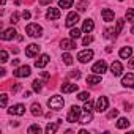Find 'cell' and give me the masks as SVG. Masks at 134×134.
Returning <instances> with one entry per match:
<instances>
[{"mask_svg": "<svg viewBox=\"0 0 134 134\" xmlns=\"http://www.w3.org/2000/svg\"><path fill=\"white\" fill-rule=\"evenodd\" d=\"M25 33H27L29 36H32V38H36V36H41V35H43V29H41V25H38V24H29V25L25 27Z\"/></svg>", "mask_w": 134, "mask_h": 134, "instance_id": "obj_1", "label": "cell"}, {"mask_svg": "<svg viewBox=\"0 0 134 134\" xmlns=\"http://www.w3.org/2000/svg\"><path fill=\"white\" fill-rule=\"evenodd\" d=\"M63 104H65V101H63V98L58 96V95L52 96V98L47 101V106H49L51 109H54V110H60V109H63Z\"/></svg>", "mask_w": 134, "mask_h": 134, "instance_id": "obj_2", "label": "cell"}, {"mask_svg": "<svg viewBox=\"0 0 134 134\" xmlns=\"http://www.w3.org/2000/svg\"><path fill=\"white\" fill-rule=\"evenodd\" d=\"M81 118V109L77 106H73L68 112V115H66V120H68L70 123H76L77 120Z\"/></svg>", "mask_w": 134, "mask_h": 134, "instance_id": "obj_3", "label": "cell"}, {"mask_svg": "<svg viewBox=\"0 0 134 134\" xmlns=\"http://www.w3.org/2000/svg\"><path fill=\"white\" fill-rule=\"evenodd\" d=\"M106 70H107V63H106L104 60H99V62H96V63L92 66V71H93L95 74H103V73H106Z\"/></svg>", "mask_w": 134, "mask_h": 134, "instance_id": "obj_4", "label": "cell"}, {"mask_svg": "<svg viewBox=\"0 0 134 134\" xmlns=\"http://www.w3.org/2000/svg\"><path fill=\"white\" fill-rule=\"evenodd\" d=\"M92 58H93V51H90V49L82 51V52L77 54V60H79L81 63H87V62H90Z\"/></svg>", "mask_w": 134, "mask_h": 134, "instance_id": "obj_5", "label": "cell"}, {"mask_svg": "<svg viewBox=\"0 0 134 134\" xmlns=\"http://www.w3.org/2000/svg\"><path fill=\"white\" fill-rule=\"evenodd\" d=\"M107 107H109V99H107L106 96H99L98 101H96V110L101 114V112H104Z\"/></svg>", "mask_w": 134, "mask_h": 134, "instance_id": "obj_6", "label": "cell"}, {"mask_svg": "<svg viewBox=\"0 0 134 134\" xmlns=\"http://www.w3.org/2000/svg\"><path fill=\"white\" fill-rule=\"evenodd\" d=\"M30 66H21V68H18L16 71H13V76H16V77H27V76H30Z\"/></svg>", "mask_w": 134, "mask_h": 134, "instance_id": "obj_7", "label": "cell"}, {"mask_svg": "<svg viewBox=\"0 0 134 134\" xmlns=\"http://www.w3.org/2000/svg\"><path fill=\"white\" fill-rule=\"evenodd\" d=\"M8 114L11 115H24L25 114V106L24 104H14L8 109Z\"/></svg>", "mask_w": 134, "mask_h": 134, "instance_id": "obj_8", "label": "cell"}, {"mask_svg": "<svg viewBox=\"0 0 134 134\" xmlns=\"http://www.w3.org/2000/svg\"><path fill=\"white\" fill-rule=\"evenodd\" d=\"M77 21H79V14H77V13H70L68 16H66L65 25H66V27H73V25L77 24Z\"/></svg>", "mask_w": 134, "mask_h": 134, "instance_id": "obj_9", "label": "cell"}, {"mask_svg": "<svg viewBox=\"0 0 134 134\" xmlns=\"http://www.w3.org/2000/svg\"><path fill=\"white\" fill-rule=\"evenodd\" d=\"M110 71H112L114 76H120V74L123 73V65H121L120 62H112V65H110Z\"/></svg>", "mask_w": 134, "mask_h": 134, "instance_id": "obj_10", "label": "cell"}, {"mask_svg": "<svg viewBox=\"0 0 134 134\" xmlns=\"http://www.w3.org/2000/svg\"><path fill=\"white\" fill-rule=\"evenodd\" d=\"M60 47H62L63 51H71V49L76 47V43L73 41V38H71V40H62V41H60Z\"/></svg>", "mask_w": 134, "mask_h": 134, "instance_id": "obj_11", "label": "cell"}, {"mask_svg": "<svg viewBox=\"0 0 134 134\" xmlns=\"http://www.w3.org/2000/svg\"><path fill=\"white\" fill-rule=\"evenodd\" d=\"M38 52H40V46H38V44H29V46H27V49H25V55H27V57H30V58H32V57H35Z\"/></svg>", "mask_w": 134, "mask_h": 134, "instance_id": "obj_12", "label": "cell"}, {"mask_svg": "<svg viewBox=\"0 0 134 134\" xmlns=\"http://www.w3.org/2000/svg\"><path fill=\"white\" fill-rule=\"evenodd\" d=\"M121 84H123L125 87H128V88H132V87H134V74H132V73H128V74L123 77Z\"/></svg>", "mask_w": 134, "mask_h": 134, "instance_id": "obj_13", "label": "cell"}, {"mask_svg": "<svg viewBox=\"0 0 134 134\" xmlns=\"http://www.w3.org/2000/svg\"><path fill=\"white\" fill-rule=\"evenodd\" d=\"M16 29H8V30H5L2 35H0V38H2L3 41H8V40H13L14 36H16Z\"/></svg>", "mask_w": 134, "mask_h": 134, "instance_id": "obj_14", "label": "cell"}, {"mask_svg": "<svg viewBox=\"0 0 134 134\" xmlns=\"http://www.w3.org/2000/svg\"><path fill=\"white\" fill-rule=\"evenodd\" d=\"M47 63H49V55H47V54H43V55L35 62V66H36V68H44Z\"/></svg>", "mask_w": 134, "mask_h": 134, "instance_id": "obj_15", "label": "cell"}, {"mask_svg": "<svg viewBox=\"0 0 134 134\" xmlns=\"http://www.w3.org/2000/svg\"><path fill=\"white\" fill-rule=\"evenodd\" d=\"M77 90V84H71V82H65L62 85V92L63 93H71V92H76Z\"/></svg>", "mask_w": 134, "mask_h": 134, "instance_id": "obj_16", "label": "cell"}, {"mask_svg": "<svg viewBox=\"0 0 134 134\" xmlns=\"http://www.w3.org/2000/svg\"><path fill=\"white\" fill-rule=\"evenodd\" d=\"M46 18H47L49 21H55V19L60 18V11H58L57 8H49L47 13H46Z\"/></svg>", "mask_w": 134, "mask_h": 134, "instance_id": "obj_17", "label": "cell"}, {"mask_svg": "<svg viewBox=\"0 0 134 134\" xmlns=\"http://www.w3.org/2000/svg\"><path fill=\"white\" fill-rule=\"evenodd\" d=\"M101 16H103V19H104L106 22H112V21H114V11L109 10V8H104V10L101 11Z\"/></svg>", "mask_w": 134, "mask_h": 134, "instance_id": "obj_18", "label": "cell"}, {"mask_svg": "<svg viewBox=\"0 0 134 134\" xmlns=\"http://www.w3.org/2000/svg\"><path fill=\"white\" fill-rule=\"evenodd\" d=\"M93 29H95L93 21H92V19H85V21H84V25H82V32H84V33H90Z\"/></svg>", "mask_w": 134, "mask_h": 134, "instance_id": "obj_19", "label": "cell"}, {"mask_svg": "<svg viewBox=\"0 0 134 134\" xmlns=\"http://www.w3.org/2000/svg\"><path fill=\"white\" fill-rule=\"evenodd\" d=\"M92 118H93V115H92V110H84V115L79 118V123H82V125H87V123H90V121H92Z\"/></svg>", "mask_w": 134, "mask_h": 134, "instance_id": "obj_20", "label": "cell"}, {"mask_svg": "<svg viewBox=\"0 0 134 134\" xmlns=\"http://www.w3.org/2000/svg\"><path fill=\"white\" fill-rule=\"evenodd\" d=\"M60 123H62V120H58V121H55V123H47V126H46V132H47V134H54V132L58 129Z\"/></svg>", "mask_w": 134, "mask_h": 134, "instance_id": "obj_21", "label": "cell"}, {"mask_svg": "<svg viewBox=\"0 0 134 134\" xmlns=\"http://www.w3.org/2000/svg\"><path fill=\"white\" fill-rule=\"evenodd\" d=\"M118 54H120V58H125V60H126V58H129V57H131V54H132V49H131L129 46H126V47H121Z\"/></svg>", "mask_w": 134, "mask_h": 134, "instance_id": "obj_22", "label": "cell"}, {"mask_svg": "<svg viewBox=\"0 0 134 134\" xmlns=\"http://www.w3.org/2000/svg\"><path fill=\"white\" fill-rule=\"evenodd\" d=\"M30 109H32V115H35V117H40V115H43V110H41V106H40L38 103H33Z\"/></svg>", "mask_w": 134, "mask_h": 134, "instance_id": "obj_23", "label": "cell"}, {"mask_svg": "<svg viewBox=\"0 0 134 134\" xmlns=\"http://www.w3.org/2000/svg\"><path fill=\"white\" fill-rule=\"evenodd\" d=\"M101 82V76H87V84L90 85H96Z\"/></svg>", "mask_w": 134, "mask_h": 134, "instance_id": "obj_24", "label": "cell"}, {"mask_svg": "<svg viewBox=\"0 0 134 134\" xmlns=\"http://www.w3.org/2000/svg\"><path fill=\"white\" fill-rule=\"evenodd\" d=\"M128 126H129V120L128 118H118V121H117V128L118 129H125Z\"/></svg>", "mask_w": 134, "mask_h": 134, "instance_id": "obj_25", "label": "cell"}, {"mask_svg": "<svg viewBox=\"0 0 134 134\" xmlns=\"http://www.w3.org/2000/svg\"><path fill=\"white\" fill-rule=\"evenodd\" d=\"M73 2H74V0H60V2H58V7L63 8V10L71 8V7H73Z\"/></svg>", "mask_w": 134, "mask_h": 134, "instance_id": "obj_26", "label": "cell"}, {"mask_svg": "<svg viewBox=\"0 0 134 134\" xmlns=\"http://www.w3.org/2000/svg\"><path fill=\"white\" fill-rule=\"evenodd\" d=\"M27 132L29 134H40L41 132V128H40V125H32V126H29Z\"/></svg>", "mask_w": 134, "mask_h": 134, "instance_id": "obj_27", "label": "cell"}, {"mask_svg": "<svg viewBox=\"0 0 134 134\" xmlns=\"http://www.w3.org/2000/svg\"><path fill=\"white\" fill-rule=\"evenodd\" d=\"M81 33H82V32H81L79 29H73V30L70 32V36H71L73 40H77V38H81Z\"/></svg>", "mask_w": 134, "mask_h": 134, "instance_id": "obj_28", "label": "cell"}, {"mask_svg": "<svg viewBox=\"0 0 134 134\" xmlns=\"http://www.w3.org/2000/svg\"><path fill=\"white\" fill-rule=\"evenodd\" d=\"M41 84H43V82H41L40 79H35V81H33V84H32V85H33V90H35V92H41V88H43V85H41Z\"/></svg>", "mask_w": 134, "mask_h": 134, "instance_id": "obj_29", "label": "cell"}, {"mask_svg": "<svg viewBox=\"0 0 134 134\" xmlns=\"http://www.w3.org/2000/svg\"><path fill=\"white\" fill-rule=\"evenodd\" d=\"M117 33L114 29H106V33H104V38H115Z\"/></svg>", "mask_w": 134, "mask_h": 134, "instance_id": "obj_30", "label": "cell"}, {"mask_svg": "<svg viewBox=\"0 0 134 134\" xmlns=\"http://www.w3.org/2000/svg\"><path fill=\"white\" fill-rule=\"evenodd\" d=\"M126 21L134 22V8H129V10L126 11Z\"/></svg>", "mask_w": 134, "mask_h": 134, "instance_id": "obj_31", "label": "cell"}, {"mask_svg": "<svg viewBox=\"0 0 134 134\" xmlns=\"http://www.w3.org/2000/svg\"><path fill=\"white\" fill-rule=\"evenodd\" d=\"M62 58H63V62H65L66 65H73V57H71L70 54H63Z\"/></svg>", "mask_w": 134, "mask_h": 134, "instance_id": "obj_32", "label": "cell"}, {"mask_svg": "<svg viewBox=\"0 0 134 134\" xmlns=\"http://www.w3.org/2000/svg\"><path fill=\"white\" fill-rule=\"evenodd\" d=\"M123 24H125V21H123V19H118V21H117V29H115V33H117V35L121 32V29H123Z\"/></svg>", "mask_w": 134, "mask_h": 134, "instance_id": "obj_33", "label": "cell"}, {"mask_svg": "<svg viewBox=\"0 0 134 134\" xmlns=\"http://www.w3.org/2000/svg\"><path fill=\"white\" fill-rule=\"evenodd\" d=\"M77 98H79L81 101H87V99H90V93H87V92H81Z\"/></svg>", "mask_w": 134, "mask_h": 134, "instance_id": "obj_34", "label": "cell"}, {"mask_svg": "<svg viewBox=\"0 0 134 134\" xmlns=\"http://www.w3.org/2000/svg\"><path fill=\"white\" fill-rule=\"evenodd\" d=\"M7 101H8V96H7V93H2V96H0V106H2V107H5V106H7Z\"/></svg>", "mask_w": 134, "mask_h": 134, "instance_id": "obj_35", "label": "cell"}, {"mask_svg": "<svg viewBox=\"0 0 134 134\" xmlns=\"http://www.w3.org/2000/svg\"><path fill=\"white\" fill-rule=\"evenodd\" d=\"M11 24H18L19 22V13L18 11H14L13 14H11V21H10Z\"/></svg>", "mask_w": 134, "mask_h": 134, "instance_id": "obj_36", "label": "cell"}, {"mask_svg": "<svg viewBox=\"0 0 134 134\" xmlns=\"http://www.w3.org/2000/svg\"><path fill=\"white\" fill-rule=\"evenodd\" d=\"M7 60H8V54H7V51H2V52H0V62L5 63Z\"/></svg>", "mask_w": 134, "mask_h": 134, "instance_id": "obj_37", "label": "cell"}, {"mask_svg": "<svg viewBox=\"0 0 134 134\" xmlns=\"http://www.w3.org/2000/svg\"><path fill=\"white\" fill-rule=\"evenodd\" d=\"M68 76H70V77H73V79H79V77H81V71H79V70H76V71H71Z\"/></svg>", "mask_w": 134, "mask_h": 134, "instance_id": "obj_38", "label": "cell"}, {"mask_svg": "<svg viewBox=\"0 0 134 134\" xmlns=\"http://www.w3.org/2000/svg\"><path fill=\"white\" fill-rule=\"evenodd\" d=\"M92 109H93V103L90 99H87L85 101V106H84V110H92Z\"/></svg>", "mask_w": 134, "mask_h": 134, "instance_id": "obj_39", "label": "cell"}, {"mask_svg": "<svg viewBox=\"0 0 134 134\" xmlns=\"http://www.w3.org/2000/svg\"><path fill=\"white\" fill-rule=\"evenodd\" d=\"M92 41H93V38H92V36H85V38L82 40V46H88Z\"/></svg>", "mask_w": 134, "mask_h": 134, "instance_id": "obj_40", "label": "cell"}, {"mask_svg": "<svg viewBox=\"0 0 134 134\" xmlns=\"http://www.w3.org/2000/svg\"><path fill=\"white\" fill-rule=\"evenodd\" d=\"M117 115H118V110H117V109H112V110L107 114V118H115Z\"/></svg>", "mask_w": 134, "mask_h": 134, "instance_id": "obj_41", "label": "cell"}, {"mask_svg": "<svg viewBox=\"0 0 134 134\" xmlns=\"http://www.w3.org/2000/svg\"><path fill=\"white\" fill-rule=\"evenodd\" d=\"M19 90H21V84H16V82H14V85H11V92L16 93V92H19Z\"/></svg>", "mask_w": 134, "mask_h": 134, "instance_id": "obj_42", "label": "cell"}, {"mask_svg": "<svg viewBox=\"0 0 134 134\" xmlns=\"http://www.w3.org/2000/svg\"><path fill=\"white\" fill-rule=\"evenodd\" d=\"M22 18H24V19H30V11L24 10V11H22Z\"/></svg>", "mask_w": 134, "mask_h": 134, "instance_id": "obj_43", "label": "cell"}, {"mask_svg": "<svg viewBox=\"0 0 134 134\" xmlns=\"http://www.w3.org/2000/svg\"><path fill=\"white\" fill-rule=\"evenodd\" d=\"M128 66H129V68H134V57H131V60H129Z\"/></svg>", "mask_w": 134, "mask_h": 134, "instance_id": "obj_44", "label": "cell"}, {"mask_svg": "<svg viewBox=\"0 0 134 134\" xmlns=\"http://www.w3.org/2000/svg\"><path fill=\"white\" fill-rule=\"evenodd\" d=\"M51 2H52V0H40V5H47Z\"/></svg>", "mask_w": 134, "mask_h": 134, "instance_id": "obj_45", "label": "cell"}, {"mask_svg": "<svg viewBox=\"0 0 134 134\" xmlns=\"http://www.w3.org/2000/svg\"><path fill=\"white\" fill-rule=\"evenodd\" d=\"M85 7H87L85 3H82V5H79V11H85V10H87Z\"/></svg>", "mask_w": 134, "mask_h": 134, "instance_id": "obj_46", "label": "cell"}, {"mask_svg": "<svg viewBox=\"0 0 134 134\" xmlns=\"http://www.w3.org/2000/svg\"><path fill=\"white\" fill-rule=\"evenodd\" d=\"M41 77L43 79H49V73H41Z\"/></svg>", "mask_w": 134, "mask_h": 134, "instance_id": "obj_47", "label": "cell"}, {"mask_svg": "<svg viewBox=\"0 0 134 134\" xmlns=\"http://www.w3.org/2000/svg\"><path fill=\"white\" fill-rule=\"evenodd\" d=\"M13 65L18 66V65H19V58H14V60H13Z\"/></svg>", "mask_w": 134, "mask_h": 134, "instance_id": "obj_48", "label": "cell"}, {"mask_svg": "<svg viewBox=\"0 0 134 134\" xmlns=\"http://www.w3.org/2000/svg\"><path fill=\"white\" fill-rule=\"evenodd\" d=\"M125 107H126L125 110H131V104H129V103H128V104H125Z\"/></svg>", "mask_w": 134, "mask_h": 134, "instance_id": "obj_49", "label": "cell"}, {"mask_svg": "<svg viewBox=\"0 0 134 134\" xmlns=\"http://www.w3.org/2000/svg\"><path fill=\"white\" fill-rule=\"evenodd\" d=\"M131 33H132V35H134V25H132V29H131Z\"/></svg>", "mask_w": 134, "mask_h": 134, "instance_id": "obj_50", "label": "cell"}, {"mask_svg": "<svg viewBox=\"0 0 134 134\" xmlns=\"http://www.w3.org/2000/svg\"><path fill=\"white\" fill-rule=\"evenodd\" d=\"M5 2H7V0H2V5H5Z\"/></svg>", "mask_w": 134, "mask_h": 134, "instance_id": "obj_51", "label": "cell"}]
</instances>
